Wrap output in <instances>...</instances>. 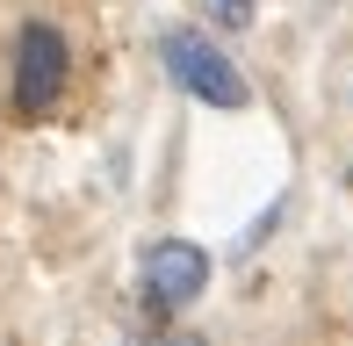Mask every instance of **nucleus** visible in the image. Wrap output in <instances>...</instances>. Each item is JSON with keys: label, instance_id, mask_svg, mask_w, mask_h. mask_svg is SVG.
Listing matches in <instances>:
<instances>
[{"label": "nucleus", "instance_id": "2", "mask_svg": "<svg viewBox=\"0 0 353 346\" xmlns=\"http://www.w3.org/2000/svg\"><path fill=\"white\" fill-rule=\"evenodd\" d=\"M65 80H72V43H65V29H51V22H22L14 29V116L22 123H37V116H51L58 101H65Z\"/></svg>", "mask_w": 353, "mask_h": 346}, {"label": "nucleus", "instance_id": "5", "mask_svg": "<svg viewBox=\"0 0 353 346\" xmlns=\"http://www.w3.org/2000/svg\"><path fill=\"white\" fill-rule=\"evenodd\" d=\"M346 187H353V166H346Z\"/></svg>", "mask_w": 353, "mask_h": 346}, {"label": "nucleus", "instance_id": "4", "mask_svg": "<svg viewBox=\"0 0 353 346\" xmlns=\"http://www.w3.org/2000/svg\"><path fill=\"white\" fill-rule=\"evenodd\" d=\"M216 29H252V0H195Z\"/></svg>", "mask_w": 353, "mask_h": 346}, {"label": "nucleus", "instance_id": "1", "mask_svg": "<svg viewBox=\"0 0 353 346\" xmlns=\"http://www.w3.org/2000/svg\"><path fill=\"white\" fill-rule=\"evenodd\" d=\"M159 58H166L173 87L195 94L202 108H245V101H252L238 58H223V43L202 37V29H166V37H159Z\"/></svg>", "mask_w": 353, "mask_h": 346}, {"label": "nucleus", "instance_id": "3", "mask_svg": "<svg viewBox=\"0 0 353 346\" xmlns=\"http://www.w3.org/2000/svg\"><path fill=\"white\" fill-rule=\"evenodd\" d=\"M202 289H210V253H202L195 238H159L152 253H144V303H152L159 318H181Z\"/></svg>", "mask_w": 353, "mask_h": 346}]
</instances>
